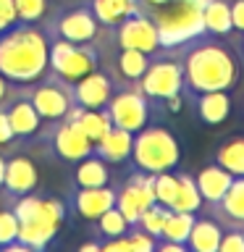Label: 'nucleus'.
<instances>
[{
	"instance_id": "1",
	"label": "nucleus",
	"mask_w": 244,
	"mask_h": 252,
	"mask_svg": "<svg viewBox=\"0 0 244 252\" xmlns=\"http://www.w3.org/2000/svg\"><path fill=\"white\" fill-rule=\"evenodd\" d=\"M184 68V92L192 94L231 90L239 82V55L218 34H200L189 42L173 47Z\"/></svg>"
},
{
	"instance_id": "2",
	"label": "nucleus",
	"mask_w": 244,
	"mask_h": 252,
	"mask_svg": "<svg viewBox=\"0 0 244 252\" xmlns=\"http://www.w3.org/2000/svg\"><path fill=\"white\" fill-rule=\"evenodd\" d=\"M50 34L37 24H13L0 34V74L11 84L24 87L47 74Z\"/></svg>"
},
{
	"instance_id": "3",
	"label": "nucleus",
	"mask_w": 244,
	"mask_h": 252,
	"mask_svg": "<svg viewBox=\"0 0 244 252\" xmlns=\"http://www.w3.org/2000/svg\"><path fill=\"white\" fill-rule=\"evenodd\" d=\"M129 158H131L134 168H139L145 173L173 171L181 163V145L173 137L171 129H165L160 124H147L139 131H134Z\"/></svg>"
},
{
	"instance_id": "4",
	"label": "nucleus",
	"mask_w": 244,
	"mask_h": 252,
	"mask_svg": "<svg viewBox=\"0 0 244 252\" xmlns=\"http://www.w3.org/2000/svg\"><path fill=\"white\" fill-rule=\"evenodd\" d=\"M100 66V50L92 42H68V39H50L47 50V68L50 74L61 76L63 82L74 84L82 76L92 74Z\"/></svg>"
},
{
	"instance_id": "5",
	"label": "nucleus",
	"mask_w": 244,
	"mask_h": 252,
	"mask_svg": "<svg viewBox=\"0 0 244 252\" xmlns=\"http://www.w3.org/2000/svg\"><path fill=\"white\" fill-rule=\"evenodd\" d=\"M139 90L150 97V102H165L168 97L184 94V68H181L179 53L165 50L152 53L147 71L139 79Z\"/></svg>"
},
{
	"instance_id": "6",
	"label": "nucleus",
	"mask_w": 244,
	"mask_h": 252,
	"mask_svg": "<svg viewBox=\"0 0 244 252\" xmlns=\"http://www.w3.org/2000/svg\"><path fill=\"white\" fill-rule=\"evenodd\" d=\"M21 94L29 97L42 121H63L68 108L74 105V94H71V84L63 82L61 76L50 74V79H37L31 84L21 87Z\"/></svg>"
},
{
	"instance_id": "7",
	"label": "nucleus",
	"mask_w": 244,
	"mask_h": 252,
	"mask_svg": "<svg viewBox=\"0 0 244 252\" xmlns=\"http://www.w3.org/2000/svg\"><path fill=\"white\" fill-rule=\"evenodd\" d=\"M108 116L113 126H121L126 131H139L142 126L150 124V116H152V108H150V97L139 90V82H131L129 87H121L110 94L108 100Z\"/></svg>"
},
{
	"instance_id": "8",
	"label": "nucleus",
	"mask_w": 244,
	"mask_h": 252,
	"mask_svg": "<svg viewBox=\"0 0 244 252\" xmlns=\"http://www.w3.org/2000/svg\"><path fill=\"white\" fill-rule=\"evenodd\" d=\"M50 39H68V42H92L100 34V24L92 16L90 5H76V8H66L61 11L47 27Z\"/></svg>"
},
{
	"instance_id": "9",
	"label": "nucleus",
	"mask_w": 244,
	"mask_h": 252,
	"mask_svg": "<svg viewBox=\"0 0 244 252\" xmlns=\"http://www.w3.org/2000/svg\"><path fill=\"white\" fill-rule=\"evenodd\" d=\"M113 34H116V45L118 47H134V50H142V53H157L160 50V34H157V27L155 21L150 19L147 11H139L126 16L121 24L113 27Z\"/></svg>"
},
{
	"instance_id": "10",
	"label": "nucleus",
	"mask_w": 244,
	"mask_h": 252,
	"mask_svg": "<svg viewBox=\"0 0 244 252\" xmlns=\"http://www.w3.org/2000/svg\"><path fill=\"white\" fill-rule=\"evenodd\" d=\"M47 142H50L53 155L66 163H79L82 158L92 155V142L76 121H66V118L53 121V131L47 134Z\"/></svg>"
},
{
	"instance_id": "11",
	"label": "nucleus",
	"mask_w": 244,
	"mask_h": 252,
	"mask_svg": "<svg viewBox=\"0 0 244 252\" xmlns=\"http://www.w3.org/2000/svg\"><path fill=\"white\" fill-rule=\"evenodd\" d=\"M116 87L118 84L113 76L94 68L92 74H87L71 84V94H74V102L82 108H105L110 94L116 92Z\"/></svg>"
},
{
	"instance_id": "12",
	"label": "nucleus",
	"mask_w": 244,
	"mask_h": 252,
	"mask_svg": "<svg viewBox=\"0 0 244 252\" xmlns=\"http://www.w3.org/2000/svg\"><path fill=\"white\" fill-rule=\"evenodd\" d=\"M39 184V171L31 158L13 155L5 160V176H3V192L8 200H16L21 194L34 192Z\"/></svg>"
},
{
	"instance_id": "13",
	"label": "nucleus",
	"mask_w": 244,
	"mask_h": 252,
	"mask_svg": "<svg viewBox=\"0 0 244 252\" xmlns=\"http://www.w3.org/2000/svg\"><path fill=\"white\" fill-rule=\"evenodd\" d=\"M71 205H74V213L79 218L94 220L116 205V189L110 184H105V187H79L76 192L71 194Z\"/></svg>"
},
{
	"instance_id": "14",
	"label": "nucleus",
	"mask_w": 244,
	"mask_h": 252,
	"mask_svg": "<svg viewBox=\"0 0 244 252\" xmlns=\"http://www.w3.org/2000/svg\"><path fill=\"white\" fill-rule=\"evenodd\" d=\"M192 108H194V116L205 126H220L231 116L234 100L228 94V90H213V92L192 94Z\"/></svg>"
},
{
	"instance_id": "15",
	"label": "nucleus",
	"mask_w": 244,
	"mask_h": 252,
	"mask_svg": "<svg viewBox=\"0 0 244 252\" xmlns=\"http://www.w3.org/2000/svg\"><path fill=\"white\" fill-rule=\"evenodd\" d=\"M5 113H8V121H11V129L16 134V139H29L39 134V126H42V118L34 110V105L29 102V97H24L19 92V97H11L3 102Z\"/></svg>"
},
{
	"instance_id": "16",
	"label": "nucleus",
	"mask_w": 244,
	"mask_h": 252,
	"mask_svg": "<svg viewBox=\"0 0 244 252\" xmlns=\"http://www.w3.org/2000/svg\"><path fill=\"white\" fill-rule=\"evenodd\" d=\"M131 142H134L131 131L121 129V126H110L105 131V137L92 145V153L102 158L105 163H123L131 155Z\"/></svg>"
},
{
	"instance_id": "17",
	"label": "nucleus",
	"mask_w": 244,
	"mask_h": 252,
	"mask_svg": "<svg viewBox=\"0 0 244 252\" xmlns=\"http://www.w3.org/2000/svg\"><path fill=\"white\" fill-rule=\"evenodd\" d=\"M213 210H215V216L223 223L234 226V228H239L244 223V176H234L231 187L213 205Z\"/></svg>"
},
{
	"instance_id": "18",
	"label": "nucleus",
	"mask_w": 244,
	"mask_h": 252,
	"mask_svg": "<svg viewBox=\"0 0 244 252\" xmlns=\"http://www.w3.org/2000/svg\"><path fill=\"white\" fill-rule=\"evenodd\" d=\"M231 181H234V176L226 168H220L218 163L205 165V168L194 176V184L202 194V202H208V205H215L220 197L226 194V189L231 187Z\"/></svg>"
},
{
	"instance_id": "19",
	"label": "nucleus",
	"mask_w": 244,
	"mask_h": 252,
	"mask_svg": "<svg viewBox=\"0 0 244 252\" xmlns=\"http://www.w3.org/2000/svg\"><path fill=\"white\" fill-rule=\"evenodd\" d=\"M87 5H90V11L97 19L100 27H108V29H113L126 16L137 13L142 8L139 0H90Z\"/></svg>"
},
{
	"instance_id": "20",
	"label": "nucleus",
	"mask_w": 244,
	"mask_h": 252,
	"mask_svg": "<svg viewBox=\"0 0 244 252\" xmlns=\"http://www.w3.org/2000/svg\"><path fill=\"white\" fill-rule=\"evenodd\" d=\"M220 236H223V226L215 218H194V226L189 231L186 250L192 252H218Z\"/></svg>"
},
{
	"instance_id": "21",
	"label": "nucleus",
	"mask_w": 244,
	"mask_h": 252,
	"mask_svg": "<svg viewBox=\"0 0 244 252\" xmlns=\"http://www.w3.org/2000/svg\"><path fill=\"white\" fill-rule=\"evenodd\" d=\"M213 163L226 168L231 176H244V137H228L215 147Z\"/></svg>"
},
{
	"instance_id": "22",
	"label": "nucleus",
	"mask_w": 244,
	"mask_h": 252,
	"mask_svg": "<svg viewBox=\"0 0 244 252\" xmlns=\"http://www.w3.org/2000/svg\"><path fill=\"white\" fill-rule=\"evenodd\" d=\"M74 181H76V187H105V184H110V168L102 158L92 153L79 160Z\"/></svg>"
},
{
	"instance_id": "23",
	"label": "nucleus",
	"mask_w": 244,
	"mask_h": 252,
	"mask_svg": "<svg viewBox=\"0 0 244 252\" xmlns=\"http://www.w3.org/2000/svg\"><path fill=\"white\" fill-rule=\"evenodd\" d=\"M150 53H142V50H134V47H118V58H116V71L123 82H139L142 74L147 71L150 66Z\"/></svg>"
},
{
	"instance_id": "24",
	"label": "nucleus",
	"mask_w": 244,
	"mask_h": 252,
	"mask_svg": "<svg viewBox=\"0 0 244 252\" xmlns=\"http://www.w3.org/2000/svg\"><path fill=\"white\" fill-rule=\"evenodd\" d=\"M202 24H205V32H208V34H218V37L228 34V32L234 29L228 0H208V3L202 5Z\"/></svg>"
},
{
	"instance_id": "25",
	"label": "nucleus",
	"mask_w": 244,
	"mask_h": 252,
	"mask_svg": "<svg viewBox=\"0 0 244 252\" xmlns=\"http://www.w3.org/2000/svg\"><path fill=\"white\" fill-rule=\"evenodd\" d=\"M176 173H179V187H176V197L171 200L168 208L176 213H197L205 202H202L200 189L194 184V176L184 171H176Z\"/></svg>"
},
{
	"instance_id": "26",
	"label": "nucleus",
	"mask_w": 244,
	"mask_h": 252,
	"mask_svg": "<svg viewBox=\"0 0 244 252\" xmlns=\"http://www.w3.org/2000/svg\"><path fill=\"white\" fill-rule=\"evenodd\" d=\"M76 124L82 126V131L90 137L92 145L100 142L102 137H105V131L113 126V121H110L105 108H82V113L76 116Z\"/></svg>"
},
{
	"instance_id": "27",
	"label": "nucleus",
	"mask_w": 244,
	"mask_h": 252,
	"mask_svg": "<svg viewBox=\"0 0 244 252\" xmlns=\"http://www.w3.org/2000/svg\"><path fill=\"white\" fill-rule=\"evenodd\" d=\"M194 218L197 213H176L171 210L168 218L163 223V231H160V239L163 242H173V244H184L186 247V239H189V231L194 226Z\"/></svg>"
},
{
	"instance_id": "28",
	"label": "nucleus",
	"mask_w": 244,
	"mask_h": 252,
	"mask_svg": "<svg viewBox=\"0 0 244 252\" xmlns=\"http://www.w3.org/2000/svg\"><path fill=\"white\" fill-rule=\"evenodd\" d=\"M94 228H97V234L102 236V242H105V239H116V236H123V234L131 228V223L121 216V210H118L116 205H113V208L105 210L100 218H94ZM102 242H100V244H102Z\"/></svg>"
},
{
	"instance_id": "29",
	"label": "nucleus",
	"mask_w": 244,
	"mask_h": 252,
	"mask_svg": "<svg viewBox=\"0 0 244 252\" xmlns=\"http://www.w3.org/2000/svg\"><path fill=\"white\" fill-rule=\"evenodd\" d=\"M168 213H171L168 205L152 202L147 210H142V216H139V220H137V226L142 228V231L152 234L155 239H160V231H163V223H165V218H168Z\"/></svg>"
},
{
	"instance_id": "30",
	"label": "nucleus",
	"mask_w": 244,
	"mask_h": 252,
	"mask_svg": "<svg viewBox=\"0 0 244 252\" xmlns=\"http://www.w3.org/2000/svg\"><path fill=\"white\" fill-rule=\"evenodd\" d=\"M176 187H179V173L173 171H163L155 173V202L160 205H171V200L176 197Z\"/></svg>"
},
{
	"instance_id": "31",
	"label": "nucleus",
	"mask_w": 244,
	"mask_h": 252,
	"mask_svg": "<svg viewBox=\"0 0 244 252\" xmlns=\"http://www.w3.org/2000/svg\"><path fill=\"white\" fill-rule=\"evenodd\" d=\"M13 5L21 24H37L47 13V0H13Z\"/></svg>"
},
{
	"instance_id": "32",
	"label": "nucleus",
	"mask_w": 244,
	"mask_h": 252,
	"mask_svg": "<svg viewBox=\"0 0 244 252\" xmlns=\"http://www.w3.org/2000/svg\"><path fill=\"white\" fill-rule=\"evenodd\" d=\"M19 236V218L11 208L0 210V250H8Z\"/></svg>"
},
{
	"instance_id": "33",
	"label": "nucleus",
	"mask_w": 244,
	"mask_h": 252,
	"mask_svg": "<svg viewBox=\"0 0 244 252\" xmlns=\"http://www.w3.org/2000/svg\"><path fill=\"white\" fill-rule=\"evenodd\" d=\"M126 239H129L131 252H155L157 250V239L152 234L142 231L139 226H131L129 231H126Z\"/></svg>"
},
{
	"instance_id": "34",
	"label": "nucleus",
	"mask_w": 244,
	"mask_h": 252,
	"mask_svg": "<svg viewBox=\"0 0 244 252\" xmlns=\"http://www.w3.org/2000/svg\"><path fill=\"white\" fill-rule=\"evenodd\" d=\"M218 252H244V236H242V228L228 226V231H223V236H220Z\"/></svg>"
},
{
	"instance_id": "35",
	"label": "nucleus",
	"mask_w": 244,
	"mask_h": 252,
	"mask_svg": "<svg viewBox=\"0 0 244 252\" xmlns=\"http://www.w3.org/2000/svg\"><path fill=\"white\" fill-rule=\"evenodd\" d=\"M13 24H19V16H16L13 0H0V34H3V32H8Z\"/></svg>"
},
{
	"instance_id": "36",
	"label": "nucleus",
	"mask_w": 244,
	"mask_h": 252,
	"mask_svg": "<svg viewBox=\"0 0 244 252\" xmlns=\"http://www.w3.org/2000/svg\"><path fill=\"white\" fill-rule=\"evenodd\" d=\"M13 139H16V134H13V129H11L8 113H5V108L0 105V145H11Z\"/></svg>"
},
{
	"instance_id": "37",
	"label": "nucleus",
	"mask_w": 244,
	"mask_h": 252,
	"mask_svg": "<svg viewBox=\"0 0 244 252\" xmlns=\"http://www.w3.org/2000/svg\"><path fill=\"white\" fill-rule=\"evenodd\" d=\"M231 24L236 32H244V0H231Z\"/></svg>"
},
{
	"instance_id": "38",
	"label": "nucleus",
	"mask_w": 244,
	"mask_h": 252,
	"mask_svg": "<svg viewBox=\"0 0 244 252\" xmlns=\"http://www.w3.org/2000/svg\"><path fill=\"white\" fill-rule=\"evenodd\" d=\"M8 97H11V82H8V79L0 74V105H3Z\"/></svg>"
},
{
	"instance_id": "39",
	"label": "nucleus",
	"mask_w": 244,
	"mask_h": 252,
	"mask_svg": "<svg viewBox=\"0 0 244 252\" xmlns=\"http://www.w3.org/2000/svg\"><path fill=\"white\" fill-rule=\"evenodd\" d=\"M165 3H168V0H139V5L145 8V11H150V8H160Z\"/></svg>"
},
{
	"instance_id": "40",
	"label": "nucleus",
	"mask_w": 244,
	"mask_h": 252,
	"mask_svg": "<svg viewBox=\"0 0 244 252\" xmlns=\"http://www.w3.org/2000/svg\"><path fill=\"white\" fill-rule=\"evenodd\" d=\"M3 176H5V155H0V189H3Z\"/></svg>"
},
{
	"instance_id": "41",
	"label": "nucleus",
	"mask_w": 244,
	"mask_h": 252,
	"mask_svg": "<svg viewBox=\"0 0 244 252\" xmlns=\"http://www.w3.org/2000/svg\"><path fill=\"white\" fill-rule=\"evenodd\" d=\"M239 50H242V58H244V39H242V45H239Z\"/></svg>"
},
{
	"instance_id": "42",
	"label": "nucleus",
	"mask_w": 244,
	"mask_h": 252,
	"mask_svg": "<svg viewBox=\"0 0 244 252\" xmlns=\"http://www.w3.org/2000/svg\"><path fill=\"white\" fill-rule=\"evenodd\" d=\"M239 228H242V236H244V223H242V226H239Z\"/></svg>"
}]
</instances>
